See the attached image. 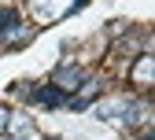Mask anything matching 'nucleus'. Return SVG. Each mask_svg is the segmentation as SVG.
Listing matches in <instances>:
<instances>
[{"instance_id":"nucleus-1","label":"nucleus","mask_w":155,"mask_h":140,"mask_svg":"<svg viewBox=\"0 0 155 140\" xmlns=\"http://www.w3.org/2000/svg\"><path fill=\"white\" fill-rule=\"evenodd\" d=\"M81 81H85V70H78V67H59V70L52 74V85L63 89V92H74Z\"/></svg>"},{"instance_id":"nucleus-2","label":"nucleus","mask_w":155,"mask_h":140,"mask_svg":"<svg viewBox=\"0 0 155 140\" xmlns=\"http://www.w3.org/2000/svg\"><path fill=\"white\" fill-rule=\"evenodd\" d=\"M30 99H33V103H41V107H63L70 96H67L63 89H55V85H41V89L30 92Z\"/></svg>"},{"instance_id":"nucleus-4","label":"nucleus","mask_w":155,"mask_h":140,"mask_svg":"<svg viewBox=\"0 0 155 140\" xmlns=\"http://www.w3.org/2000/svg\"><path fill=\"white\" fill-rule=\"evenodd\" d=\"M8 122H11V140H18V136L30 133V118H26V114H11Z\"/></svg>"},{"instance_id":"nucleus-5","label":"nucleus","mask_w":155,"mask_h":140,"mask_svg":"<svg viewBox=\"0 0 155 140\" xmlns=\"http://www.w3.org/2000/svg\"><path fill=\"white\" fill-rule=\"evenodd\" d=\"M8 118H11V111H8V107H0V133L8 129Z\"/></svg>"},{"instance_id":"nucleus-3","label":"nucleus","mask_w":155,"mask_h":140,"mask_svg":"<svg viewBox=\"0 0 155 140\" xmlns=\"http://www.w3.org/2000/svg\"><path fill=\"white\" fill-rule=\"evenodd\" d=\"M151 70H155V59L151 55H140L137 63H133V70H129V81L137 85V89H148L151 85Z\"/></svg>"},{"instance_id":"nucleus-6","label":"nucleus","mask_w":155,"mask_h":140,"mask_svg":"<svg viewBox=\"0 0 155 140\" xmlns=\"http://www.w3.org/2000/svg\"><path fill=\"white\" fill-rule=\"evenodd\" d=\"M0 140H11V136H8V133H4V136H0Z\"/></svg>"}]
</instances>
